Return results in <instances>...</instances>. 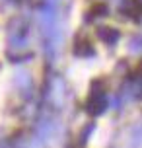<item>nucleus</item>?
<instances>
[{
    "label": "nucleus",
    "mask_w": 142,
    "mask_h": 148,
    "mask_svg": "<svg viewBox=\"0 0 142 148\" xmlns=\"http://www.w3.org/2000/svg\"><path fill=\"white\" fill-rule=\"evenodd\" d=\"M74 55H78V57H90V55H94V47H91V43L88 41V37H80V39H76Z\"/></svg>",
    "instance_id": "f03ea898"
},
{
    "label": "nucleus",
    "mask_w": 142,
    "mask_h": 148,
    "mask_svg": "<svg viewBox=\"0 0 142 148\" xmlns=\"http://www.w3.org/2000/svg\"><path fill=\"white\" fill-rule=\"evenodd\" d=\"M97 35H99V39L107 45H113V43L119 41V31L115 29V27H99Z\"/></svg>",
    "instance_id": "7ed1b4c3"
},
{
    "label": "nucleus",
    "mask_w": 142,
    "mask_h": 148,
    "mask_svg": "<svg viewBox=\"0 0 142 148\" xmlns=\"http://www.w3.org/2000/svg\"><path fill=\"white\" fill-rule=\"evenodd\" d=\"M105 105H107L105 92H103V90H97L96 84H94L91 94H90V99H88V111H90L91 115H99V113H103Z\"/></svg>",
    "instance_id": "f257e3e1"
},
{
    "label": "nucleus",
    "mask_w": 142,
    "mask_h": 148,
    "mask_svg": "<svg viewBox=\"0 0 142 148\" xmlns=\"http://www.w3.org/2000/svg\"><path fill=\"white\" fill-rule=\"evenodd\" d=\"M90 14L91 16H105L107 14V6L105 4H94L90 10Z\"/></svg>",
    "instance_id": "39448f33"
},
{
    "label": "nucleus",
    "mask_w": 142,
    "mask_h": 148,
    "mask_svg": "<svg viewBox=\"0 0 142 148\" xmlns=\"http://www.w3.org/2000/svg\"><path fill=\"white\" fill-rule=\"evenodd\" d=\"M121 12H125L127 16H132V18H140L142 16V6L136 0H128V2H125V6H121Z\"/></svg>",
    "instance_id": "20e7f679"
}]
</instances>
